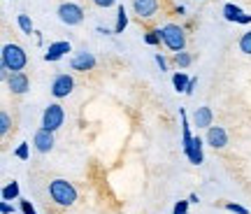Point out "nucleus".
Wrapping results in <instances>:
<instances>
[{"instance_id":"obj_1","label":"nucleus","mask_w":251,"mask_h":214,"mask_svg":"<svg viewBox=\"0 0 251 214\" xmlns=\"http://www.w3.org/2000/svg\"><path fill=\"white\" fill-rule=\"evenodd\" d=\"M28 63V54L26 49L17 42H7L0 52V68H2V77L7 80L9 72H24Z\"/></svg>"},{"instance_id":"obj_2","label":"nucleus","mask_w":251,"mask_h":214,"mask_svg":"<svg viewBox=\"0 0 251 214\" xmlns=\"http://www.w3.org/2000/svg\"><path fill=\"white\" fill-rule=\"evenodd\" d=\"M49 196L56 205L61 207H72L77 203V188L72 187L68 179H54L49 184Z\"/></svg>"},{"instance_id":"obj_3","label":"nucleus","mask_w":251,"mask_h":214,"mask_svg":"<svg viewBox=\"0 0 251 214\" xmlns=\"http://www.w3.org/2000/svg\"><path fill=\"white\" fill-rule=\"evenodd\" d=\"M161 30V40L163 45L168 47L170 52H184L186 49V33H184V28L179 26V24H165L163 28H158Z\"/></svg>"},{"instance_id":"obj_4","label":"nucleus","mask_w":251,"mask_h":214,"mask_svg":"<svg viewBox=\"0 0 251 214\" xmlns=\"http://www.w3.org/2000/svg\"><path fill=\"white\" fill-rule=\"evenodd\" d=\"M56 14H58V21L65 26H79L84 21V7L77 2H63Z\"/></svg>"},{"instance_id":"obj_5","label":"nucleus","mask_w":251,"mask_h":214,"mask_svg":"<svg viewBox=\"0 0 251 214\" xmlns=\"http://www.w3.org/2000/svg\"><path fill=\"white\" fill-rule=\"evenodd\" d=\"M63 121H65V112H63V107L58 105V103H51V105L45 109V114H42V128L56 133V131L63 126Z\"/></svg>"},{"instance_id":"obj_6","label":"nucleus","mask_w":251,"mask_h":214,"mask_svg":"<svg viewBox=\"0 0 251 214\" xmlns=\"http://www.w3.org/2000/svg\"><path fill=\"white\" fill-rule=\"evenodd\" d=\"M75 89V80H72V75L68 72H63V75H56L54 81H51V96L54 98H68Z\"/></svg>"},{"instance_id":"obj_7","label":"nucleus","mask_w":251,"mask_h":214,"mask_svg":"<svg viewBox=\"0 0 251 214\" xmlns=\"http://www.w3.org/2000/svg\"><path fill=\"white\" fill-rule=\"evenodd\" d=\"M7 89L14 96H24L30 89V80H28L26 72H9L7 75Z\"/></svg>"},{"instance_id":"obj_8","label":"nucleus","mask_w":251,"mask_h":214,"mask_svg":"<svg viewBox=\"0 0 251 214\" xmlns=\"http://www.w3.org/2000/svg\"><path fill=\"white\" fill-rule=\"evenodd\" d=\"M72 52V47L68 40H58V42H51V45L47 47V52H45V61L47 63H56V61H61L65 54H70Z\"/></svg>"},{"instance_id":"obj_9","label":"nucleus","mask_w":251,"mask_h":214,"mask_svg":"<svg viewBox=\"0 0 251 214\" xmlns=\"http://www.w3.org/2000/svg\"><path fill=\"white\" fill-rule=\"evenodd\" d=\"M158 9H161L158 0H133V12L140 19H151Z\"/></svg>"},{"instance_id":"obj_10","label":"nucleus","mask_w":251,"mask_h":214,"mask_svg":"<svg viewBox=\"0 0 251 214\" xmlns=\"http://www.w3.org/2000/svg\"><path fill=\"white\" fill-rule=\"evenodd\" d=\"M70 68H72V70H77V72L93 70V68H96V56H93L91 52L75 54V56H72V61H70Z\"/></svg>"},{"instance_id":"obj_11","label":"nucleus","mask_w":251,"mask_h":214,"mask_svg":"<svg viewBox=\"0 0 251 214\" xmlns=\"http://www.w3.org/2000/svg\"><path fill=\"white\" fill-rule=\"evenodd\" d=\"M207 144L209 147H214V149H224L226 144H228V133H226L221 126H209L207 128Z\"/></svg>"},{"instance_id":"obj_12","label":"nucleus","mask_w":251,"mask_h":214,"mask_svg":"<svg viewBox=\"0 0 251 214\" xmlns=\"http://www.w3.org/2000/svg\"><path fill=\"white\" fill-rule=\"evenodd\" d=\"M33 144H35L37 152L49 154L51 149H54V133H51V131H45V128H40V131L35 133V137H33Z\"/></svg>"},{"instance_id":"obj_13","label":"nucleus","mask_w":251,"mask_h":214,"mask_svg":"<svg viewBox=\"0 0 251 214\" xmlns=\"http://www.w3.org/2000/svg\"><path fill=\"white\" fill-rule=\"evenodd\" d=\"M184 154H186V159L193 163V165H200L202 163V140L200 137H193V142L188 144V147H184Z\"/></svg>"},{"instance_id":"obj_14","label":"nucleus","mask_w":251,"mask_h":214,"mask_svg":"<svg viewBox=\"0 0 251 214\" xmlns=\"http://www.w3.org/2000/svg\"><path fill=\"white\" fill-rule=\"evenodd\" d=\"M212 109L209 107H198L196 114H193V124L198 126V128H209L212 126Z\"/></svg>"},{"instance_id":"obj_15","label":"nucleus","mask_w":251,"mask_h":214,"mask_svg":"<svg viewBox=\"0 0 251 214\" xmlns=\"http://www.w3.org/2000/svg\"><path fill=\"white\" fill-rule=\"evenodd\" d=\"M224 17H226V21L240 24V19L244 17V12H242V7H237V5H233V2H226L224 5Z\"/></svg>"},{"instance_id":"obj_16","label":"nucleus","mask_w":251,"mask_h":214,"mask_svg":"<svg viewBox=\"0 0 251 214\" xmlns=\"http://www.w3.org/2000/svg\"><path fill=\"white\" fill-rule=\"evenodd\" d=\"M188 81H191V77H188L186 72H175L172 75V86H175V91L177 93H186V86H188Z\"/></svg>"},{"instance_id":"obj_17","label":"nucleus","mask_w":251,"mask_h":214,"mask_svg":"<svg viewBox=\"0 0 251 214\" xmlns=\"http://www.w3.org/2000/svg\"><path fill=\"white\" fill-rule=\"evenodd\" d=\"M126 26H128V12H126L124 5L117 7V26H114V33H124Z\"/></svg>"},{"instance_id":"obj_18","label":"nucleus","mask_w":251,"mask_h":214,"mask_svg":"<svg viewBox=\"0 0 251 214\" xmlns=\"http://www.w3.org/2000/svg\"><path fill=\"white\" fill-rule=\"evenodd\" d=\"M0 198L2 200H17L19 198V182H9L7 187H2V193H0Z\"/></svg>"},{"instance_id":"obj_19","label":"nucleus","mask_w":251,"mask_h":214,"mask_svg":"<svg viewBox=\"0 0 251 214\" xmlns=\"http://www.w3.org/2000/svg\"><path fill=\"white\" fill-rule=\"evenodd\" d=\"M17 24H19V28H21V33H26V35H35V26H33V21H30L28 14H19Z\"/></svg>"},{"instance_id":"obj_20","label":"nucleus","mask_w":251,"mask_h":214,"mask_svg":"<svg viewBox=\"0 0 251 214\" xmlns=\"http://www.w3.org/2000/svg\"><path fill=\"white\" fill-rule=\"evenodd\" d=\"M172 61H175V65H177V68H181V70H184V68H188V65L193 63V56H191L188 52H177L175 56H172Z\"/></svg>"},{"instance_id":"obj_21","label":"nucleus","mask_w":251,"mask_h":214,"mask_svg":"<svg viewBox=\"0 0 251 214\" xmlns=\"http://www.w3.org/2000/svg\"><path fill=\"white\" fill-rule=\"evenodd\" d=\"M144 42H147V45H151V47H158L163 42V40H161V30H158V28L149 30V33L144 35Z\"/></svg>"},{"instance_id":"obj_22","label":"nucleus","mask_w":251,"mask_h":214,"mask_svg":"<svg viewBox=\"0 0 251 214\" xmlns=\"http://www.w3.org/2000/svg\"><path fill=\"white\" fill-rule=\"evenodd\" d=\"M240 52L251 56V30H247V33L240 37Z\"/></svg>"},{"instance_id":"obj_23","label":"nucleus","mask_w":251,"mask_h":214,"mask_svg":"<svg viewBox=\"0 0 251 214\" xmlns=\"http://www.w3.org/2000/svg\"><path fill=\"white\" fill-rule=\"evenodd\" d=\"M12 128V119H9V114L7 112H0V133L5 135Z\"/></svg>"},{"instance_id":"obj_24","label":"nucleus","mask_w":251,"mask_h":214,"mask_svg":"<svg viewBox=\"0 0 251 214\" xmlns=\"http://www.w3.org/2000/svg\"><path fill=\"white\" fill-rule=\"evenodd\" d=\"M14 156L21 160H28V156H30V152H28V142H21L17 147V152H14Z\"/></svg>"},{"instance_id":"obj_25","label":"nucleus","mask_w":251,"mask_h":214,"mask_svg":"<svg viewBox=\"0 0 251 214\" xmlns=\"http://www.w3.org/2000/svg\"><path fill=\"white\" fill-rule=\"evenodd\" d=\"M226 210H228V212H235V214H249V210H247V207L237 205V203H228V205H226Z\"/></svg>"},{"instance_id":"obj_26","label":"nucleus","mask_w":251,"mask_h":214,"mask_svg":"<svg viewBox=\"0 0 251 214\" xmlns=\"http://www.w3.org/2000/svg\"><path fill=\"white\" fill-rule=\"evenodd\" d=\"M119 0H93V5L96 7H100V9H109V7H114Z\"/></svg>"},{"instance_id":"obj_27","label":"nucleus","mask_w":251,"mask_h":214,"mask_svg":"<svg viewBox=\"0 0 251 214\" xmlns=\"http://www.w3.org/2000/svg\"><path fill=\"white\" fill-rule=\"evenodd\" d=\"M188 212V200H179L175 205V214H186Z\"/></svg>"},{"instance_id":"obj_28","label":"nucleus","mask_w":251,"mask_h":214,"mask_svg":"<svg viewBox=\"0 0 251 214\" xmlns=\"http://www.w3.org/2000/svg\"><path fill=\"white\" fill-rule=\"evenodd\" d=\"M21 212H24V214H37L35 207L30 205V200H21Z\"/></svg>"},{"instance_id":"obj_29","label":"nucleus","mask_w":251,"mask_h":214,"mask_svg":"<svg viewBox=\"0 0 251 214\" xmlns=\"http://www.w3.org/2000/svg\"><path fill=\"white\" fill-rule=\"evenodd\" d=\"M156 63H158V68H161V72L168 70V58H165L163 54H156Z\"/></svg>"},{"instance_id":"obj_30","label":"nucleus","mask_w":251,"mask_h":214,"mask_svg":"<svg viewBox=\"0 0 251 214\" xmlns=\"http://www.w3.org/2000/svg\"><path fill=\"white\" fill-rule=\"evenodd\" d=\"M14 212V207L9 205L7 200H2V205H0V214H12Z\"/></svg>"},{"instance_id":"obj_31","label":"nucleus","mask_w":251,"mask_h":214,"mask_svg":"<svg viewBox=\"0 0 251 214\" xmlns=\"http://www.w3.org/2000/svg\"><path fill=\"white\" fill-rule=\"evenodd\" d=\"M196 84H198V80H193V77H191V81H188V86H186V96H191V93H193Z\"/></svg>"},{"instance_id":"obj_32","label":"nucleus","mask_w":251,"mask_h":214,"mask_svg":"<svg viewBox=\"0 0 251 214\" xmlns=\"http://www.w3.org/2000/svg\"><path fill=\"white\" fill-rule=\"evenodd\" d=\"M188 203H200V198H198V193H191V196H188Z\"/></svg>"},{"instance_id":"obj_33","label":"nucleus","mask_w":251,"mask_h":214,"mask_svg":"<svg viewBox=\"0 0 251 214\" xmlns=\"http://www.w3.org/2000/svg\"><path fill=\"white\" fill-rule=\"evenodd\" d=\"M35 40H37V45L42 47V33H37V30H35Z\"/></svg>"},{"instance_id":"obj_34","label":"nucleus","mask_w":251,"mask_h":214,"mask_svg":"<svg viewBox=\"0 0 251 214\" xmlns=\"http://www.w3.org/2000/svg\"><path fill=\"white\" fill-rule=\"evenodd\" d=\"M172 214H175V212H172Z\"/></svg>"}]
</instances>
